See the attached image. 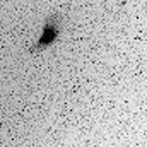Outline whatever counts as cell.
<instances>
[{"label":"cell","instance_id":"obj_1","mask_svg":"<svg viewBox=\"0 0 147 147\" xmlns=\"http://www.w3.org/2000/svg\"><path fill=\"white\" fill-rule=\"evenodd\" d=\"M63 22L65 19L62 17V14H55V16H50L43 26V31H41V36L36 41V45L31 48V53H39L46 48H50L51 45H55L58 41V38L62 36V31H63Z\"/></svg>","mask_w":147,"mask_h":147}]
</instances>
